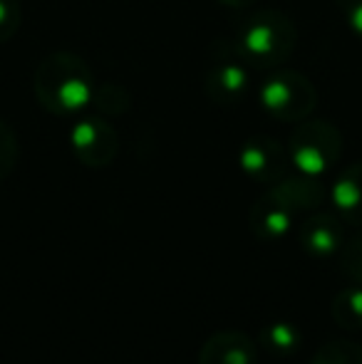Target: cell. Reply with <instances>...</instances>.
Returning <instances> with one entry per match:
<instances>
[{"instance_id":"ac0fdd59","label":"cell","mask_w":362,"mask_h":364,"mask_svg":"<svg viewBox=\"0 0 362 364\" xmlns=\"http://www.w3.org/2000/svg\"><path fill=\"white\" fill-rule=\"evenodd\" d=\"M338 263H340V273L345 278L362 285V235L360 238H353L350 243H343V248L338 253Z\"/></svg>"},{"instance_id":"277c9868","label":"cell","mask_w":362,"mask_h":364,"mask_svg":"<svg viewBox=\"0 0 362 364\" xmlns=\"http://www.w3.org/2000/svg\"><path fill=\"white\" fill-rule=\"evenodd\" d=\"M203 95L221 107H233L246 100L251 87V68L241 58L233 40H216L206 50L201 68Z\"/></svg>"},{"instance_id":"5bb4252c","label":"cell","mask_w":362,"mask_h":364,"mask_svg":"<svg viewBox=\"0 0 362 364\" xmlns=\"http://www.w3.org/2000/svg\"><path fill=\"white\" fill-rule=\"evenodd\" d=\"M330 312H333L335 325H340L343 330H362V285H350L340 290L333 297Z\"/></svg>"},{"instance_id":"5b68a950","label":"cell","mask_w":362,"mask_h":364,"mask_svg":"<svg viewBox=\"0 0 362 364\" xmlns=\"http://www.w3.org/2000/svg\"><path fill=\"white\" fill-rule=\"evenodd\" d=\"M293 168L308 176H325L343 156V132L328 119H303L288 139Z\"/></svg>"},{"instance_id":"e0dca14e","label":"cell","mask_w":362,"mask_h":364,"mask_svg":"<svg viewBox=\"0 0 362 364\" xmlns=\"http://www.w3.org/2000/svg\"><path fill=\"white\" fill-rule=\"evenodd\" d=\"M18 154H20V144L13 127L5 119H0V181L13 173L15 164H18Z\"/></svg>"},{"instance_id":"8992f818","label":"cell","mask_w":362,"mask_h":364,"mask_svg":"<svg viewBox=\"0 0 362 364\" xmlns=\"http://www.w3.org/2000/svg\"><path fill=\"white\" fill-rule=\"evenodd\" d=\"M238 166L251 181L266 183V186L283 181L293 171L288 146L268 134H256L243 141L238 149Z\"/></svg>"},{"instance_id":"7c38bea8","label":"cell","mask_w":362,"mask_h":364,"mask_svg":"<svg viewBox=\"0 0 362 364\" xmlns=\"http://www.w3.org/2000/svg\"><path fill=\"white\" fill-rule=\"evenodd\" d=\"M330 201L340 218L362 228V161L350 164L338 173L330 186Z\"/></svg>"},{"instance_id":"9c48e42d","label":"cell","mask_w":362,"mask_h":364,"mask_svg":"<svg viewBox=\"0 0 362 364\" xmlns=\"http://www.w3.org/2000/svg\"><path fill=\"white\" fill-rule=\"evenodd\" d=\"M198 364H258V345L241 330L213 332L198 352Z\"/></svg>"},{"instance_id":"d6986e66","label":"cell","mask_w":362,"mask_h":364,"mask_svg":"<svg viewBox=\"0 0 362 364\" xmlns=\"http://www.w3.org/2000/svg\"><path fill=\"white\" fill-rule=\"evenodd\" d=\"M23 25V5L20 0H0V45L10 43Z\"/></svg>"},{"instance_id":"ffe728a7","label":"cell","mask_w":362,"mask_h":364,"mask_svg":"<svg viewBox=\"0 0 362 364\" xmlns=\"http://www.w3.org/2000/svg\"><path fill=\"white\" fill-rule=\"evenodd\" d=\"M338 8L355 38L362 40V0H338Z\"/></svg>"},{"instance_id":"7a4b0ae2","label":"cell","mask_w":362,"mask_h":364,"mask_svg":"<svg viewBox=\"0 0 362 364\" xmlns=\"http://www.w3.org/2000/svg\"><path fill=\"white\" fill-rule=\"evenodd\" d=\"M236 48L248 68L278 70L293 55L298 45V28L288 13L278 8H261L238 28Z\"/></svg>"},{"instance_id":"2e32d148","label":"cell","mask_w":362,"mask_h":364,"mask_svg":"<svg viewBox=\"0 0 362 364\" xmlns=\"http://www.w3.org/2000/svg\"><path fill=\"white\" fill-rule=\"evenodd\" d=\"M310 364H362V345L350 340H333L315 352Z\"/></svg>"},{"instance_id":"8fae6325","label":"cell","mask_w":362,"mask_h":364,"mask_svg":"<svg viewBox=\"0 0 362 364\" xmlns=\"http://www.w3.org/2000/svg\"><path fill=\"white\" fill-rule=\"evenodd\" d=\"M295 225V213L275 196L273 191H266L248 211V228L261 240H278L288 235Z\"/></svg>"},{"instance_id":"9a60e30c","label":"cell","mask_w":362,"mask_h":364,"mask_svg":"<svg viewBox=\"0 0 362 364\" xmlns=\"http://www.w3.org/2000/svg\"><path fill=\"white\" fill-rule=\"evenodd\" d=\"M90 105L105 117H119L129 109L132 97L127 92V87L115 85V82H105V85H95V95H92Z\"/></svg>"},{"instance_id":"3957f363","label":"cell","mask_w":362,"mask_h":364,"mask_svg":"<svg viewBox=\"0 0 362 364\" xmlns=\"http://www.w3.org/2000/svg\"><path fill=\"white\" fill-rule=\"evenodd\" d=\"M258 105L271 119L298 124L308 119L318 107V87L298 70H273L258 87Z\"/></svg>"},{"instance_id":"30bf717a","label":"cell","mask_w":362,"mask_h":364,"mask_svg":"<svg viewBox=\"0 0 362 364\" xmlns=\"http://www.w3.org/2000/svg\"><path fill=\"white\" fill-rule=\"evenodd\" d=\"M271 191L290 211L298 216V213H313L323 206L330 198V191L323 186L320 176H308V173H288L283 181L273 183Z\"/></svg>"},{"instance_id":"ba28073f","label":"cell","mask_w":362,"mask_h":364,"mask_svg":"<svg viewBox=\"0 0 362 364\" xmlns=\"http://www.w3.org/2000/svg\"><path fill=\"white\" fill-rule=\"evenodd\" d=\"M333 211H313L298 225V243L308 255L315 258H330L338 255L343 248V223Z\"/></svg>"},{"instance_id":"6da1fadb","label":"cell","mask_w":362,"mask_h":364,"mask_svg":"<svg viewBox=\"0 0 362 364\" xmlns=\"http://www.w3.org/2000/svg\"><path fill=\"white\" fill-rule=\"evenodd\" d=\"M95 85L87 60L65 50L45 55L33 75L35 100L53 117L80 114L85 107H90Z\"/></svg>"},{"instance_id":"4fadbf2b","label":"cell","mask_w":362,"mask_h":364,"mask_svg":"<svg viewBox=\"0 0 362 364\" xmlns=\"http://www.w3.org/2000/svg\"><path fill=\"white\" fill-rule=\"evenodd\" d=\"M258 345L275 357H290L300 350L303 335H300V330L295 325L278 320V322H271V325L263 327L261 335H258Z\"/></svg>"},{"instance_id":"44dd1931","label":"cell","mask_w":362,"mask_h":364,"mask_svg":"<svg viewBox=\"0 0 362 364\" xmlns=\"http://www.w3.org/2000/svg\"><path fill=\"white\" fill-rule=\"evenodd\" d=\"M221 5H226V8L231 10H241V8H248V5H253L256 0H218Z\"/></svg>"},{"instance_id":"52a82bcc","label":"cell","mask_w":362,"mask_h":364,"mask_svg":"<svg viewBox=\"0 0 362 364\" xmlns=\"http://www.w3.org/2000/svg\"><path fill=\"white\" fill-rule=\"evenodd\" d=\"M70 149L87 168H105L119 154V134L105 117H82L70 129Z\"/></svg>"}]
</instances>
